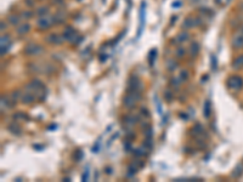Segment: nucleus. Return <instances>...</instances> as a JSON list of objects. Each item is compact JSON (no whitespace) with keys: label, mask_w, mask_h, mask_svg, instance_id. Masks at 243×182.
<instances>
[{"label":"nucleus","mask_w":243,"mask_h":182,"mask_svg":"<svg viewBox=\"0 0 243 182\" xmlns=\"http://www.w3.org/2000/svg\"><path fill=\"white\" fill-rule=\"evenodd\" d=\"M6 129H8L9 132H11V134L15 135V136H21V135H22V128L16 123V120L12 122V123H10V124L6 126Z\"/></svg>","instance_id":"nucleus-12"},{"label":"nucleus","mask_w":243,"mask_h":182,"mask_svg":"<svg viewBox=\"0 0 243 182\" xmlns=\"http://www.w3.org/2000/svg\"><path fill=\"white\" fill-rule=\"evenodd\" d=\"M52 24H54L52 16H49V15L39 17V18L37 20V23H35L37 29H39V31H46V29H49Z\"/></svg>","instance_id":"nucleus-3"},{"label":"nucleus","mask_w":243,"mask_h":182,"mask_svg":"<svg viewBox=\"0 0 243 182\" xmlns=\"http://www.w3.org/2000/svg\"><path fill=\"white\" fill-rule=\"evenodd\" d=\"M140 99H141L140 91H128L123 97V106L128 109H133V108H135V106Z\"/></svg>","instance_id":"nucleus-1"},{"label":"nucleus","mask_w":243,"mask_h":182,"mask_svg":"<svg viewBox=\"0 0 243 182\" xmlns=\"http://www.w3.org/2000/svg\"><path fill=\"white\" fill-rule=\"evenodd\" d=\"M99 147H100V142H96L95 146L91 148V151H93L94 153H97V152H99Z\"/></svg>","instance_id":"nucleus-43"},{"label":"nucleus","mask_w":243,"mask_h":182,"mask_svg":"<svg viewBox=\"0 0 243 182\" xmlns=\"http://www.w3.org/2000/svg\"><path fill=\"white\" fill-rule=\"evenodd\" d=\"M84 157V153H83V151H77L75 152V154H74V159L77 160V161H79L80 159H82Z\"/></svg>","instance_id":"nucleus-37"},{"label":"nucleus","mask_w":243,"mask_h":182,"mask_svg":"<svg viewBox=\"0 0 243 182\" xmlns=\"http://www.w3.org/2000/svg\"><path fill=\"white\" fill-rule=\"evenodd\" d=\"M239 32H241V33H242V34H243V27H242V28H241V31H239Z\"/></svg>","instance_id":"nucleus-48"},{"label":"nucleus","mask_w":243,"mask_h":182,"mask_svg":"<svg viewBox=\"0 0 243 182\" xmlns=\"http://www.w3.org/2000/svg\"><path fill=\"white\" fill-rule=\"evenodd\" d=\"M242 172H243V164L242 163H239L235 169H233V171H232V174H231V176H232V178H238L241 175H242Z\"/></svg>","instance_id":"nucleus-22"},{"label":"nucleus","mask_w":243,"mask_h":182,"mask_svg":"<svg viewBox=\"0 0 243 182\" xmlns=\"http://www.w3.org/2000/svg\"><path fill=\"white\" fill-rule=\"evenodd\" d=\"M146 3L142 2L141 4V8H140V27L137 29V38H140L141 33H142V29H143V26H145V20H146Z\"/></svg>","instance_id":"nucleus-7"},{"label":"nucleus","mask_w":243,"mask_h":182,"mask_svg":"<svg viewBox=\"0 0 243 182\" xmlns=\"http://www.w3.org/2000/svg\"><path fill=\"white\" fill-rule=\"evenodd\" d=\"M140 125H141V129H142V130H146L147 128H149V126H151V124H149L148 122H141V124H140Z\"/></svg>","instance_id":"nucleus-40"},{"label":"nucleus","mask_w":243,"mask_h":182,"mask_svg":"<svg viewBox=\"0 0 243 182\" xmlns=\"http://www.w3.org/2000/svg\"><path fill=\"white\" fill-rule=\"evenodd\" d=\"M172 6H173L174 9H179V8H181V2H180V0H176V2L173 3Z\"/></svg>","instance_id":"nucleus-42"},{"label":"nucleus","mask_w":243,"mask_h":182,"mask_svg":"<svg viewBox=\"0 0 243 182\" xmlns=\"http://www.w3.org/2000/svg\"><path fill=\"white\" fill-rule=\"evenodd\" d=\"M139 123V118L137 117H135V115H133V114H129V115H125L124 118H123V124L125 125V128H128V129H131L135 124H137Z\"/></svg>","instance_id":"nucleus-10"},{"label":"nucleus","mask_w":243,"mask_h":182,"mask_svg":"<svg viewBox=\"0 0 243 182\" xmlns=\"http://www.w3.org/2000/svg\"><path fill=\"white\" fill-rule=\"evenodd\" d=\"M199 51H201V45H199V43H197V41H192V43L190 44V47H189L190 56L195 58V57L198 56Z\"/></svg>","instance_id":"nucleus-13"},{"label":"nucleus","mask_w":243,"mask_h":182,"mask_svg":"<svg viewBox=\"0 0 243 182\" xmlns=\"http://www.w3.org/2000/svg\"><path fill=\"white\" fill-rule=\"evenodd\" d=\"M43 51L44 49L38 44H28L23 49V54L26 56H39L40 54H43Z\"/></svg>","instance_id":"nucleus-4"},{"label":"nucleus","mask_w":243,"mask_h":182,"mask_svg":"<svg viewBox=\"0 0 243 182\" xmlns=\"http://www.w3.org/2000/svg\"><path fill=\"white\" fill-rule=\"evenodd\" d=\"M6 28H8V24H6L5 22H2V23H0V31H2V32H4Z\"/></svg>","instance_id":"nucleus-45"},{"label":"nucleus","mask_w":243,"mask_h":182,"mask_svg":"<svg viewBox=\"0 0 243 182\" xmlns=\"http://www.w3.org/2000/svg\"><path fill=\"white\" fill-rule=\"evenodd\" d=\"M8 22L11 24V26H18L20 24V22H21V17L20 16H17V15H10L9 17H8Z\"/></svg>","instance_id":"nucleus-23"},{"label":"nucleus","mask_w":243,"mask_h":182,"mask_svg":"<svg viewBox=\"0 0 243 182\" xmlns=\"http://www.w3.org/2000/svg\"><path fill=\"white\" fill-rule=\"evenodd\" d=\"M26 4L28 6H34V0H26Z\"/></svg>","instance_id":"nucleus-46"},{"label":"nucleus","mask_w":243,"mask_h":182,"mask_svg":"<svg viewBox=\"0 0 243 182\" xmlns=\"http://www.w3.org/2000/svg\"><path fill=\"white\" fill-rule=\"evenodd\" d=\"M0 47H2V52H0V54H2V56H5V54L9 51V49L11 47V43L10 44H8V45H4V46H0Z\"/></svg>","instance_id":"nucleus-38"},{"label":"nucleus","mask_w":243,"mask_h":182,"mask_svg":"<svg viewBox=\"0 0 243 182\" xmlns=\"http://www.w3.org/2000/svg\"><path fill=\"white\" fill-rule=\"evenodd\" d=\"M190 39V34L187 33V32H181V33H179L178 35H176V41L179 43V44H182V43H185V41H187Z\"/></svg>","instance_id":"nucleus-21"},{"label":"nucleus","mask_w":243,"mask_h":182,"mask_svg":"<svg viewBox=\"0 0 243 182\" xmlns=\"http://www.w3.org/2000/svg\"><path fill=\"white\" fill-rule=\"evenodd\" d=\"M143 135H145V138H152L153 137V130L152 128H147L146 130H143Z\"/></svg>","instance_id":"nucleus-35"},{"label":"nucleus","mask_w":243,"mask_h":182,"mask_svg":"<svg viewBox=\"0 0 243 182\" xmlns=\"http://www.w3.org/2000/svg\"><path fill=\"white\" fill-rule=\"evenodd\" d=\"M113 172V170L111 169V167H106V174H108V175H111Z\"/></svg>","instance_id":"nucleus-47"},{"label":"nucleus","mask_w":243,"mask_h":182,"mask_svg":"<svg viewBox=\"0 0 243 182\" xmlns=\"http://www.w3.org/2000/svg\"><path fill=\"white\" fill-rule=\"evenodd\" d=\"M49 12H50V8L46 6V5H44V6H39V8L35 10L37 16H39V17H41V16H46V15H49Z\"/></svg>","instance_id":"nucleus-20"},{"label":"nucleus","mask_w":243,"mask_h":182,"mask_svg":"<svg viewBox=\"0 0 243 182\" xmlns=\"http://www.w3.org/2000/svg\"><path fill=\"white\" fill-rule=\"evenodd\" d=\"M189 78H190V72H189L187 69H182V70H180L179 79L181 80V83H185V81H187V80H189Z\"/></svg>","instance_id":"nucleus-26"},{"label":"nucleus","mask_w":243,"mask_h":182,"mask_svg":"<svg viewBox=\"0 0 243 182\" xmlns=\"http://www.w3.org/2000/svg\"><path fill=\"white\" fill-rule=\"evenodd\" d=\"M147 153H148V151L142 146V147H139V148H136V149H134L133 151V155L134 157H136V158H141V157H145V155H147Z\"/></svg>","instance_id":"nucleus-19"},{"label":"nucleus","mask_w":243,"mask_h":182,"mask_svg":"<svg viewBox=\"0 0 243 182\" xmlns=\"http://www.w3.org/2000/svg\"><path fill=\"white\" fill-rule=\"evenodd\" d=\"M0 41H2V44H0V46H4V45H8V44H10V43H11V40H10V37H9L8 34H4V35H2V39H0Z\"/></svg>","instance_id":"nucleus-32"},{"label":"nucleus","mask_w":243,"mask_h":182,"mask_svg":"<svg viewBox=\"0 0 243 182\" xmlns=\"http://www.w3.org/2000/svg\"><path fill=\"white\" fill-rule=\"evenodd\" d=\"M32 17H33V12L32 11H23L21 14V18H23V20H31Z\"/></svg>","instance_id":"nucleus-36"},{"label":"nucleus","mask_w":243,"mask_h":182,"mask_svg":"<svg viewBox=\"0 0 243 182\" xmlns=\"http://www.w3.org/2000/svg\"><path fill=\"white\" fill-rule=\"evenodd\" d=\"M163 96H164V99H166L167 102H172V101L174 100V94H173L172 90H166L164 94H163Z\"/></svg>","instance_id":"nucleus-28"},{"label":"nucleus","mask_w":243,"mask_h":182,"mask_svg":"<svg viewBox=\"0 0 243 182\" xmlns=\"http://www.w3.org/2000/svg\"><path fill=\"white\" fill-rule=\"evenodd\" d=\"M14 119L16 122H20V120L25 122V120H29V117L26 113H23V112H17V113L14 114Z\"/></svg>","instance_id":"nucleus-24"},{"label":"nucleus","mask_w":243,"mask_h":182,"mask_svg":"<svg viewBox=\"0 0 243 182\" xmlns=\"http://www.w3.org/2000/svg\"><path fill=\"white\" fill-rule=\"evenodd\" d=\"M170 84H172V86H173L174 89H179V86H180L182 83H181V80H180L179 76H178V78H173L172 81H170Z\"/></svg>","instance_id":"nucleus-34"},{"label":"nucleus","mask_w":243,"mask_h":182,"mask_svg":"<svg viewBox=\"0 0 243 182\" xmlns=\"http://www.w3.org/2000/svg\"><path fill=\"white\" fill-rule=\"evenodd\" d=\"M124 148H125V151H126V152L131 151V142H125V145H124Z\"/></svg>","instance_id":"nucleus-44"},{"label":"nucleus","mask_w":243,"mask_h":182,"mask_svg":"<svg viewBox=\"0 0 243 182\" xmlns=\"http://www.w3.org/2000/svg\"><path fill=\"white\" fill-rule=\"evenodd\" d=\"M46 41H48L49 44H51V45H60V44H62V43L64 41V39H63V37L60 35V34L51 33V34H49V35L46 37Z\"/></svg>","instance_id":"nucleus-9"},{"label":"nucleus","mask_w":243,"mask_h":182,"mask_svg":"<svg viewBox=\"0 0 243 182\" xmlns=\"http://www.w3.org/2000/svg\"><path fill=\"white\" fill-rule=\"evenodd\" d=\"M140 85L141 81L136 74H131L129 78V84H128V91H140Z\"/></svg>","instance_id":"nucleus-5"},{"label":"nucleus","mask_w":243,"mask_h":182,"mask_svg":"<svg viewBox=\"0 0 243 182\" xmlns=\"http://www.w3.org/2000/svg\"><path fill=\"white\" fill-rule=\"evenodd\" d=\"M88 178H89V170L87 169V170L84 171L83 176H82V180H83V181H88Z\"/></svg>","instance_id":"nucleus-41"},{"label":"nucleus","mask_w":243,"mask_h":182,"mask_svg":"<svg viewBox=\"0 0 243 182\" xmlns=\"http://www.w3.org/2000/svg\"><path fill=\"white\" fill-rule=\"evenodd\" d=\"M31 24L28 23V22H25V23H21V24H18L17 26V28H16V32H17V34L18 35H26L27 33H29L31 32Z\"/></svg>","instance_id":"nucleus-14"},{"label":"nucleus","mask_w":243,"mask_h":182,"mask_svg":"<svg viewBox=\"0 0 243 182\" xmlns=\"http://www.w3.org/2000/svg\"><path fill=\"white\" fill-rule=\"evenodd\" d=\"M37 100V96L33 94V93H31V91H25V93H22L21 94V103H23V105H32V103H34V101Z\"/></svg>","instance_id":"nucleus-6"},{"label":"nucleus","mask_w":243,"mask_h":182,"mask_svg":"<svg viewBox=\"0 0 243 182\" xmlns=\"http://www.w3.org/2000/svg\"><path fill=\"white\" fill-rule=\"evenodd\" d=\"M175 56H176L178 58H182V57L185 56V49H184L182 46L178 47V49L175 50Z\"/></svg>","instance_id":"nucleus-33"},{"label":"nucleus","mask_w":243,"mask_h":182,"mask_svg":"<svg viewBox=\"0 0 243 182\" xmlns=\"http://www.w3.org/2000/svg\"><path fill=\"white\" fill-rule=\"evenodd\" d=\"M205 131H204V129H203V126L201 125V124H195L193 125V128L191 129V134L193 135V136H197V137H201V136H203V135H205L204 134Z\"/></svg>","instance_id":"nucleus-15"},{"label":"nucleus","mask_w":243,"mask_h":182,"mask_svg":"<svg viewBox=\"0 0 243 182\" xmlns=\"http://www.w3.org/2000/svg\"><path fill=\"white\" fill-rule=\"evenodd\" d=\"M190 2H192V3H195V2H197V0H190Z\"/></svg>","instance_id":"nucleus-49"},{"label":"nucleus","mask_w":243,"mask_h":182,"mask_svg":"<svg viewBox=\"0 0 243 182\" xmlns=\"http://www.w3.org/2000/svg\"><path fill=\"white\" fill-rule=\"evenodd\" d=\"M203 115H204V118H207V119H209L210 115H212V102H210L209 100H205V102H204Z\"/></svg>","instance_id":"nucleus-16"},{"label":"nucleus","mask_w":243,"mask_h":182,"mask_svg":"<svg viewBox=\"0 0 243 182\" xmlns=\"http://www.w3.org/2000/svg\"><path fill=\"white\" fill-rule=\"evenodd\" d=\"M79 2H80V0H79Z\"/></svg>","instance_id":"nucleus-50"},{"label":"nucleus","mask_w":243,"mask_h":182,"mask_svg":"<svg viewBox=\"0 0 243 182\" xmlns=\"http://www.w3.org/2000/svg\"><path fill=\"white\" fill-rule=\"evenodd\" d=\"M156 57H157V49H152L148 54V62H149V66L152 67L154 61H156Z\"/></svg>","instance_id":"nucleus-27"},{"label":"nucleus","mask_w":243,"mask_h":182,"mask_svg":"<svg viewBox=\"0 0 243 182\" xmlns=\"http://www.w3.org/2000/svg\"><path fill=\"white\" fill-rule=\"evenodd\" d=\"M232 68L236 69V70L243 68V55H238V56L232 61Z\"/></svg>","instance_id":"nucleus-17"},{"label":"nucleus","mask_w":243,"mask_h":182,"mask_svg":"<svg viewBox=\"0 0 243 182\" xmlns=\"http://www.w3.org/2000/svg\"><path fill=\"white\" fill-rule=\"evenodd\" d=\"M27 68H28L29 72H32V73H34V74L43 73V67H41L40 64H38V63H29Z\"/></svg>","instance_id":"nucleus-18"},{"label":"nucleus","mask_w":243,"mask_h":182,"mask_svg":"<svg viewBox=\"0 0 243 182\" xmlns=\"http://www.w3.org/2000/svg\"><path fill=\"white\" fill-rule=\"evenodd\" d=\"M197 27V18L192 17V16H187L184 22H182V28L184 29H192Z\"/></svg>","instance_id":"nucleus-11"},{"label":"nucleus","mask_w":243,"mask_h":182,"mask_svg":"<svg viewBox=\"0 0 243 182\" xmlns=\"http://www.w3.org/2000/svg\"><path fill=\"white\" fill-rule=\"evenodd\" d=\"M210 58H212V68H213V70H216V58L214 55H212Z\"/></svg>","instance_id":"nucleus-39"},{"label":"nucleus","mask_w":243,"mask_h":182,"mask_svg":"<svg viewBox=\"0 0 243 182\" xmlns=\"http://www.w3.org/2000/svg\"><path fill=\"white\" fill-rule=\"evenodd\" d=\"M166 67H167V69H168L169 72H174V70L176 69L178 64H176V62H175L174 60H167V62H166Z\"/></svg>","instance_id":"nucleus-25"},{"label":"nucleus","mask_w":243,"mask_h":182,"mask_svg":"<svg viewBox=\"0 0 243 182\" xmlns=\"http://www.w3.org/2000/svg\"><path fill=\"white\" fill-rule=\"evenodd\" d=\"M199 12L202 15H205V16H213L214 15V11L212 9H209V8H205V6L199 8Z\"/></svg>","instance_id":"nucleus-29"},{"label":"nucleus","mask_w":243,"mask_h":182,"mask_svg":"<svg viewBox=\"0 0 243 182\" xmlns=\"http://www.w3.org/2000/svg\"><path fill=\"white\" fill-rule=\"evenodd\" d=\"M148 152L152 149V147H153V140L152 138H145V142H143V145H142Z\"/></svg>","instance_id":"nucleus-30"},{"label":"nucleus","mask_w":243,"mask_h":182,"mask_svg":"<svg viewBox=\"0 0 243 182\" xmlns=\"http://www.w3.org/2000/svg\"><path fill=\"white\" fill-rule=\"evenodd\" d=\"M140 115L143 117V118H146V119H148V118L151 117V113H149L148 108H146V107H141V108H140Z\"/></svg>","instance_id":"nucleus-31"},{"label":"nucleus","mask_w":243,"mask_h":182,"mask_svg":"<svg viewBox=\"0 0 243 182\" xmlns=\"http://www.w3.org/2000/svg\"><path fill=\"white\" fill-rule=\"evenodd\" d=\"M231 45L235 50H239V49H243V34L239 32L237 33L236 35H233L232 40H231Z\"/></svg>","instance_id":"nucleus-8"},{"label":"nucleus","mask_w":243,"mask_h":182,"mask_svg":"<svg viewBox=\"0 0 243 182\" xmlns=\"http://www.w3.org/2000/svg\"><path fill=\"white\" fill-rule=\"evenodd\" d=\"M226 85L232 91H241L243 89V78L241 75H231L227 78Z\"/></svg>","instance_id":"nucleus-2"}]
</instances>
